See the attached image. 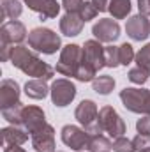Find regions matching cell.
Returning a JSON list of instances; mask_svg holds the SVG:
<instances>
[{"mask_svg":"<svg viewBox=\"0 0 150 152\" xmlns=\"http://www.w3.org/2000/svg\"><path fill=\"white\" fill-rule=\"evenodd\" d=\"M110 2H111V0H92V4L97 7L99 12H106L108 7H110Z\"/></svg>","mask_w":150,"mask_h":152,"instance_id":"36","label":"cell"},{"mask_svg":"<svg viewBox=\"0 0 150 152\" xmlns=\"http://www.w3.org/2000/svg\"><path fill=\"white\" fill-rule=\"evenodd\" d=\"M113 149V142L104 136V134H95V136H90V142H88V152H110Z\"/></svg>","mask_w":150,"mask_h":152,"instance_id":"23","label":"cell"},{"mask_svg":"<svg viewBox=\"0 0 150 152\" xmlns=\"http://www.w3.org/2000/svg\"><path fill=\"white\" fill-rule=\"evenodd\" d=\"M97 120H99L103 131H104L108 136H111L113 140L118 138V136H124V133H125V129H127L124 118H122V117L118 115V112H117L113 106H110V104H106V106H103V108L99 110Z\"/></svg>","mask_w":150,"mask_h":152,"instance_id":"5","label":"cell"},{"mask_svg":"<svg viewBox=\"0 0 150 152\" xmlns=\"http://www.w3.org/2000/svg\"><path fill=\"white\" fill-rule=\"evenodd\" d=\"M30 142L36 152H55V129L53 126L46 124L34 134H30Z\"/></svg>","mask_w":150,"mask_h":152,"instance_id":"13","label":"cell"},{"mask_svg":"<svg viewBox=\"0 0 150 152\" xmlns=\"http://www.w3.org/2000/svg\"><path fill=\"white\" fill-rule=\"evenodd\" d=\"M133 143H134L136 152H147V151H150V136H147V134H140V133H138V134L134 136Z\"/></svg>","mask_w":150,"mask_h":152,"instance_id":"32","label":"cell"},{"mask_svg":"<svg viewBox=\"0 0 150 152\" xmlns=\"http://www.w3.org/2000/svg\"><path fill=\"white\" fill-rule=\"evenodd\" d=\"M25 94L27 97L30 99H36V101H41L44 99L48 94H50V87L46 83V80H41V78H32L25 83Z\"/></svg>","mask_w":150,"mask_h":152,"instance_id":"19","label":"cell"},{"mask_svg":"<svg viewBox=\"0 0 150 152\" xmlns=\"http://www.w3.org/2000/svg\"><path fill=\"white\" fill-rule=\"evenodd\" d=\"M76 94H78L76 85L67 78H57L50 87L51 103L58 108H66L67 104H71L74 101Z\"/></svg>","mask_w":150,"mask_h":152,"instance_id":"6","label":"cell"},{"mask_svg":"<svg viewBox=\"0 0 150 152\" xmlns=\"http://www.w3.org/2000/svg\"><path fill=\"white\" fill-rule=\"evenodd\" d=\"M136 129H138L140 134H147V136H150V115H141V118H138Z\"/></svg>","mask_w":150,"mask_h":152,"instance_id":"34","label":"cell"},{"mask_svg":"<svg viewBox=\"0 0 150 152\" xmlns=\"http://www.w3.org/2000/svg\"><path fill=\"white\" fill-rule=\"evenodd\" d=\"M127 78H129V81H133V83H136V85H143V83L149 81L150 69H145V67H141V66H136V67L129 69Z\"/></svg>","mask_w":150,"mask_h":152,"instance_id":"24","label":"cell"},{"mask_svg":"<svg viewBox=\"0 0 150 152\" xmlns=\"http://www.w3.org/2000/svg\"><path fill=\"white\" fill-rule=\"evenodd\" d=\"M83 62V46L79 44H66L60 51V57H58V62L55 66V71L62 76H69V78H74L78 67L81 66Z\"/></svg>","mask_w":150,"mask_h":152,"instance_id":"4","label":"cell"},{"mask_svg":"<svg viewBox=\"0 0 150 152\" xmlns=\"http://www.w3.org/2000/svg\"><path fill=\"white\" fill-rule=\"evenodd\" d=\"M95 75H97V71L94 69V67H90L88 64H85V62H81V66L78 67V71H76V80L78 81H94L95 80Z\"/></svg>","mask_w":150,"mask_h":152,"instance_id":"28","label":"cell"},{"mask_svg":"<svg viewBox=\"0 0 150 152\" xmlns=\"http://www.w3.org/2000/svg\"><path fill=\"white\" fill-rule=\"evenodd\" d=\"M120 101L125 110L138 115H150V90L149 88H136L125 87L120 90Z\"/></svg>","mask_w":150,"mask_h":152,"instance_id":"3","label":"cell"},{"mask_svg":"<svg viewBox=\"0 0 150 152\" xmlns=\"http://www.w3.org/2000/svg\"><path fill=\"white\" fill-rule=\"evenodd\" d=\"M97 14H99V11H97V7L92 4V0H85V4H83V7H81V11H79L81 20L87 23V21H92Z\"/></svg>","mask_w":150,"mask_h":152,"instance_id":"30","label":"cell"},{"mask_svg":"<svg viewBox=\"0 0 150 152\" xmlns=\"http://www.w3.org/2000/svg\"><path fill=\"white\" fill-rule=\"evenodd\" d=\"M2 9V20H18L23 12V5L21 0H2L0 4Z\"/></svg>","mask_w":150,"mask_h":152,"instance_id":"20","label":"cell"},{"mask_svg":"<svg viewBox=\"0 0 150 152\" xmlns=\"http://www.w3.org/2000/svg\"><path fill=\"white\" fill-rule=\"evenodd\" d=\"M92 34L101 42H115L120 37V25L113 18H101L97 23H94Z\"/></svg>","mask_w":150,"mask_h":152,"instance_id":"10","label":"cell"},{"mask_svg":"<svg viewBox=\"0 0 150 152\" xmlns=\"http://www.w3.org/2000/svg\"><path fill=\"white\" fill-rule=\"evenodd\" d=\"M83 62L88 64L90 67H94L97 73L106 67L104 64V46L101 44V41L97 39H88L83 44Z\"/></svg>","mask_w":150,"mask_h":152,"instance_id":"9","label":"cell"},{"mask_svg":"<svg viewBox=\"0 0 150 152\" xmlns=\"http://www.w3.org/2000/svg\"><path fill=\"white\" fill-rule=\"evenodd\" d=\"M46 122V115L42 112V108H39L36 104H25L21 110V120H20V127H23L28 134H34L41 127H44Z\"/></svg>","mask_w":150,"mask_h":152,"instance_id":"8","label":"cell"},{"mask_svg":"<svg viewBox=\"0 0 150 152\" xmlns=\"http://www.w3.org/2000/svg\"><path fill=\"white\" fill-rule=\"evenodd\" d=\"M125 32L133 41H145L150 36V20L143 14L131 16L125 23Z\"/></svg>","mask_w":150,"mask_h":152,"instance_id":"14","label":"cell"},{"mask_svg":"<svg viewBox=\"0 0 150 152\" xmlns=\"http://www.w3.org/2000/svg\"><path fill=\"white\" fill-rule=\"evenodd\" d=\"M104 64H106V67H117V66H120L118 46H115V44L104 46Z\"/></svg>","mask_w":150,"mask_h":152,"instance_id":"26","label":"cell"},{"mask_svg":"<svg viewBox=\"0 0 150 152\" xmlns=\"http://www.w3.org/2000/svg\"><path fill=\"white\" fill-rule=\"evenodd\" d=\"M92 88H94V92H97L101 96H108L115 88V78L110 75L95 76V80L92 81Z\"/></svg>","mask_w":150,"mask_h":152,"instance_id":"22","label":"cell"},{"mask_svg":"<svg viewBox=\"0 0 150 152\" xmlns=\"http://www.w3.org/2000/svg\"><path fill=\"white\" fill-rule=\"evenodd\" d=\"M4 152H27V151L21 149V145H7V147H4Z\"/></svg>","mask_w":150,"mask_h":152,"instance_id":"37","label":"cell"},{"mask_svg":"<svg viewBox=\"0 0 150 152\" xmlns=\"http://www.w3.org/2000/svg\"><path fill=\"white\" fill-rule=\"evenodd\" d=\"M25 104H16V106H11V108H5L2 110V117L11 124V126H20V120H21V110H23Z\"/></svg>","mask_w":150,"mask_h":152,"instance_id":"25","label":"cell"},{"mask_svg":"<svg viewBox=\"0 0 150 152\" xmlns=\"http://www.w3.org/2000/svg\"><path fill=\"white\" fill-rule=\"evenodd\" d=\"M27 140H28V133L20 126H9V127L2 129L4 147H7V145H23Z\"/></svg>","mask_w":150,"mask_h":152,"instance_id":"18","label":"cell"},{"mask_svg":"<svg viewBox=\"0 0 150 152\" xmlns=\"http://www.w3.org/2000/svg\"><path fill=\"white\" fill-rule=\"evenodd\" d=\"M113 151L115 152H136L133 140L125 138V136H118L113 140Z\"/></svg>","mask_w":150,"mask_h":152,"instance_id":"29","label":"cell"},{"mask_svg":"<svg viewBox=\"0 0 150 152\" xmlns=\"http://www.w3.org/2000/svg\"><path fill=\"white\" fill-rule=\"evenodd\" d=\"M25 2V5H28L30 11L37 12L39 14V20H53L58 16L60 12V4L57 0H21Z\"/></svg>","mask_w":150,"mask_h":152,"instance_id":"15","label":"cell"},{"mask_svg":"<svg viewBox=\"0 0 150 152\" xmlns=\"http://www.w3.org/2000/svg\"><path fill=\"white\" fill-rule=\"evenodd\" d=\"M147 152H150V151H147Z\"/></svg>","mask_w":150,"mask_h":152,"instance_id":"40","label":"cell"},{"mask_svg":"<svg viewBox=\"0 0 150 152\" xmlns=\"http://www.w3.org/2000/svg\"><path fill=\"white\" fill-rule=\"evenodd\" d=\"M83 25L85 21L81 20L79 14L76 12H66L62 18H60V32L67 37H76L81 34L83 30Z\"/></svg>","mask_w":150,"mask_h":152,"instance_id":"17","label":"cell"},{"mask_svg":"<svg viewBox=\"0 0 150 152\" xmlns=\"http://www.w3.org/2000/svg\"><path fill=\"white\" fill-rule=\"evenodd\" d=\"M79 152H83V151H79Z\"/></svg>","mask_w":150,"mask_h":152,"instance_id":"39","label":"cell"},{"mask_svg":"<svg viewBox=\"0 0 150 152\" xmlns=\"http://www.w3.org/2000/svg\"><path fill=\"white\" fill-rule=\"evenodd\" d=\"M118 55H120V64H122V66H129V64L134 60V57H136L134 48H133V44H129V42H124V44L118 46Z\"/></svg>","mask_w":150,"mask_h":152,"instance_id":"27","label":"cell"},{"mask_svg":"<svg viewBox=\"0 0 150 152\" xmlns=\"http://www.w3.org/2000/svg\"><path fill=\"white\" fill-rule=\"evenodd\" d=\"M25 39H27V27L18 20H11L0 27V42L16 46L21 44Z\"/></svg>","mask_w":150,"mask_h":152,"instance_id":"11","label":"cell"},{"mask_svg":"<svg viewBox=\"0 0 150 152\" xmlns=\"http://www.w3.org/2000/svg\"><path fill=\"white\" fill-rule=\"evenodd\" d=\"M136 60V66H141L145 69H150V42H147L134 57Z\"/></svg>","mask_w":150,"mask_h":152,"instance_id":"31","label":"cell"},{"mask_svg":"<svg viewBox=\"0 0 150 152\" xmlns=\"http://www.w3.org/2000/svg\"><path fill=\"white\" fill-rule=\"evenodd\" d=\"M60 138H62V143L71 147L73 151L79 152V151H85L88 147V142H90V134L79 127V126H74V124H67L62 127L60 131Z\"/></svg>","mask_w":150,"mask_h":152,"instance_id":"7","label":"cell"},{"mask_svg":"<svg viewBox=\"0 0 150 152\" xmlns=\"http://www.w3.org/2000/svg\"><path fill=\"white\" fill-rule=\"evenodd\" d=\"M83 4L85 0H62V7L66 9V12H76V14H79Z\"/></svg>","mask_w":150,"mask_h":152,"instance_id":"33","label":"cell"},{"mask_svg":"<svg viewBox=\"0 0 150 152\" xmlns=\"http://www.w3.org/2000/svg\"><path fill=\"white\" fill-rule=\"evenodd\" d=\"M28 46L37 53L55 55L62 48V39L51 28L37 27V28H32L28 34Z\"/></svg>","mask_w":150,"mask_h":152,"instance_id":"2","label":"cell"},{"mask_svg":"<svg viewBox=\"0 0 150 152\" xmlns=\"http://www.w3.org/2000/svg\"><path fill=\"white\" fill-rule=\"evenodd\" d=\"M58 152H64V151H58Z\"/></svg>","mask_w":150,"mask_h":152,"instance_id":"38","label":"cell"},{"mask_svg":"<svg viewBox=\"0 0 150 152\" xmlns=\"http://www.w3.org/2000/svg\"><path fill=\"white\" fill-rule=\"evenodd\" d=\"M138 11L143 16H150V0H138Z\"/></svg>","mask_w":150,"mask_h":152,"instance_id":"35","label":"cell"},{"mask_svg":"<svg viewBox=\"0 0 150 152\" xmlns=\"http://www.w3.org/2000/svg\"><path fill=\"white\" fill-rule=\"evenodd\" d=\"M74 117L83 127H87V126H90V124H94V122L97 120V117H99V108H97V104H95L92 99H83V101L76 106Z\"/></svg>","mask_w":150,"mask_h":152,"instance_id":"16","label":"cell"},{"mask_svg":"<svg viewBox=\"0 0 150 152\" xmlns=\"http://www.w3.org/2000/svg\"><path fill=\"white\" fill-rule=\"evenodd\" d=\"M20 96H21V90H20V85L16 80L4 78L0 81V110L20 104L21 103Z\"/></svg>","mask_w":150,"mask_h":152,"instance_id":"12","label":"cell"},{"mask_svg":"<svg viewBox=\"0 0 150 152\" xmlns=\"http://www.w3.org/2000/svg\"><path fill=\"white\" fill-rule=\"evenodd\" d=\"M133 5H131V0H111L110 2V7H108V12L113 16V20H124L129 16Z\"/></svg>","mask_w":150,"mask_h":152,"instance_id":"21","label":"cell"},{"mask_svg":"<svg viewBox=\"0 0 150 152\" xmlns=\"http://www.w3.org/2000/svg\"><path fill=\"white\" fill-rule=\"evenodd\" d=\"M11 64L20 69L21 73L32 78H41V80H51L55 76V67H51L48 62H44L34 51L32 48L25 44H16L11 51Z\"/></svg>","mask_w":150,"mask_h":152,"instance_id":"1","label":"cell"}]
</instances>
